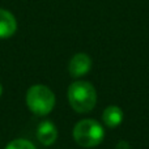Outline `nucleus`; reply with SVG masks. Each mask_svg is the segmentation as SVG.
I'll return each mask as SVG.
<instances>
[{"label": "nucleus", "instance_id": "1", "mask_svg": "<svg viewBox=\"0 0 149 149\" xmlns=\"http://www.w3.org/2000/svg\"><path fill=\"white\" fill-rule=\"evenodd\" d=\"M68 101L74 111L89 113L97 103V92L88 81H74L68 88Z\"/></svg>", "mask_w": 149, "mask_h": 149}, {"label": "nucleus", "instance_id": "2", "mask_svg": "<svg viewBox=\"0 0 149 149\" xmlns=\"http://www.w3.org/2000/svg\"><path fill=\"white\" fill-rule=\"evenodd\" d=\"M26 103L31 113L45 116L52 111L55 106V94L49 86L37 84L29 88L26 93Z\"/></svg>", "mask_w": 149, "mask_h": 149}, {"label": "nucleus", "instance_id": "3", "mask_svg": "<svg viewBox=\"0 0 149 149\" xmlns=\"http://www.w3.org/2000/svg\"><path fill=\"white\" fill-rule=\"evenodd\" d=\"M105 137V130L93 119L80 120L73 128V139L84 148H93L101 144Z\"/></svg>", "mask_w": 149, "mask_h": 149}, {"label": "nucleus", "instance_id": "4", "mask_svg": "<svg viewBox=\"0 0 149 149\" xmlns=\"http://www.w3.org/2000/svg\"><path fill=\"white\" fill-rule=\"evenodd\" d=\"M92 68V59L89 58V55L86 54H76L72 56L68 65V70L72 77H81L84 74H86Z\"/></svg>", "mask_w": 149, "mask_h": 149}, {"label": "nucleus", "instance_id": "5", "mask_svg": "<svg viewBox=\"0 0 149 149\" xmlns=\"http://www.w3.org/2000/svg\"><path fill=\"white\" fill-rule=\"evenodd\" d=\"M17 30V21L15 16L7 9L0 8V39L12 37Z\"/></svg>", "mask_w": 149, "mask_h": 149}, {"label": "nucleus", "instance_id": "6", "mask_svg": "<svg viewBox=\"0 0 149 149\" xmlns=\"http://www.w3.org/2000/svg\"><path fill=\"white\" fill-rule=\"evenodd\" d=\"M37 137L43 145H51L55 143L58 137V130L55 127V124L50 120H43L38 126L37 130Z\"/></svg>", "mask_w": 149, "mask_h": 149}, {"label": "nucleus", "instance_id": "7", "mask_svg": "<svg viewBox=\"0 0 149 149\" xmlns=\"http://www.w3.org/2000/svg\"><path fill=\"white\" fill-rule=\"evenodd\" d=\"M102 119L103 123L110 128H115L123 122V111L119 106L111 105L106 107L102 113Z\"/></svg>", "mask_w": 149, "mask_h": 149}, {"label": "nucleus", "instance_id": "8", "mask_svg": "<svg viewBox=\"0 0 149 149\" xmlns=\"http://www.w3.org/2000/svg\"><path fill=\"white\" fill-rule=\"evenodd\" d=\"M5 149H37L36 145L31 141L25 139H16L10 141L9 144L5 147Z\"/></svg>", "mask_w": 149, "mask_h": 149}, {"label": "nucleus", "instance_id": "9", "mask_svg": "<svg viewBox=\"0 0 149 149\" xmlns=\"http://www.w3.org/2000/svg\"><path fill=\"white\" fill-rule=\"evenodd\" d=\"M1 94H3V85L0 84V97H1Z\"/></svg>", "mask_w": 149, "mask_h": 149}]
</instances>
